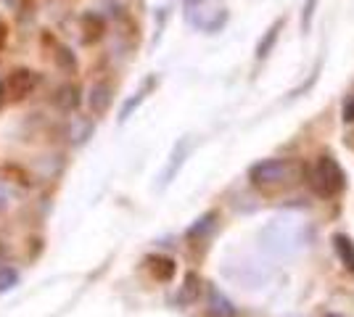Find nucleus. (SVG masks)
<instances>
[{
	"label": "nucleus",
	"mask_w": 354,
	"mask_h": 317,
	"mask_svg": "<svg viewBox=\"0 0 354 317\" xmlns=\"http://www.w3.org/2000/svg\"><path fill=\"white\" fill-rule=\"evenodd\" d=\"M111 104H114V88L109 82H95L88 90V108L95 119L104 117L106 111L111 108Z\"/></svg>",
	"instance_id": "obj_6"
},
{
	"label": "nucleus",
	"mask_w": 354,
	"mask_h": 317,
	"mask_svg": "<svg viewBox=\"0 0 354 317\" xmlns=\"http://www.w3.org/2000/svg\"><path fill=\"white\" fill-rule=\"evenodd\" d=\"M317 3H320V0H307V3H304V8H301V30L304 32H310L315 11H317Z\"/></svg>",
	"instance_id": "obj_18"
},
{
	"label": "nucleus",
	"mask_w": 354,
	"mask_h": 317,
	"mask_svg": "<svg viewBox=\"0 0 354 317\" xmlns=\"http://www.w3.org/2000/svg\"><path fill=\"white\" fill-rule=\"evenodd\" d=\"M148 270L153 272V278H156V280H162V283H169V280L175 278L177 265H175V259H172V257L153 254V257H148Z\"/></svg>",
	"instance_id": "obj_9"
},
{
	"label": "nucleus",
	"mask_w": 354,
	"mask_h": 317,
	"mask_svg": "<svg viewBox=\"0 0 354 317\" xmlns=\"http://www.w3.org/2000/svg\"><path fill=\"white\" fill-rule=\"evenodd\" d=\"M209 312L214 317H236V307H233V302L222 294L217 286H209Z\"/></svg>",
	"instance_id": "obj_11"
},
{
	"label": "nucleus",
	"mask_w": 354,
	"mask_h": 317,
	"mask_svg": "<svg viewBox=\"0 0 354 317\" xmlns=\"http://www.w3.org/2000/svg\"><path fill=\"white\" fill-rule=\"evenodd\" d=\"M296 164L291 159H262L249 166V180L254 185H278V182L294 180Z\"/></svg>",
	"instance_id": "obj_2"
},
{
	"label": "nucleus",
	"mask_w": 354,
	"mask_h": 317,
	"mask_svg": "<svg viewBox=\"0 0 354 317\" xmlns=\"http://www.w3.org/2000/svg\"><path fill=\"white\" fill-rule=\"evenodd\" d=\"M191 156V140L188 137H183V140H177L175 148H172V153H169V162H167V166H164L162 177H159V188H167L169 182L177 177V172L183 169V164H185V159Z\"/></svg>",
	"instance_id": "obj_5"
},
{
	"label": "nucleus",
	"mask_w": 354,
	"mask_h": 317,
	"mask_svg": "<svg viewBox=\"0 0 354 317\" xmlns=\"http://www.w3.org/2000/svg\"><path fill=\"white\" fill-rule=\"evenodd\" d=\"M11 198H14V193H11V188L6 185V180H0V214L11 206Z\"/></svg>",
	"instance_id": "obj_20"
},
{
	"label": "nucleus",
	"mask_w": 354,
	"mask_h": 317,
	"mask_svg": "<svg viewBox=\"0 0 354 317\" xmlns=\"http://www.w3.org/2000/svg\"><path fill=\"white\" fill-rule=\"evenodd\" d=\"M0 6H6V8H11V11H16V8L21 6V0H0Z\"/></svg>",
	"instance_id": "obj_23"
},
{
	"label": "nucleus",
	"mask_w": 354,
	"mask_h": 317,
	"mask_svg": "<svg viewBox=\"0 0 354 317\" xmlns=\"http://www.w3.org/2000/svg\"><path fill=\"white\" fill-rule=\"evenodd\" d=\"M310 185L320 196H339L346 188V175L333 156L323 153V156H317V162L310 169Z\"/></svg>",
	"instance_id": "obj_1"
},
{
	"label": "nucleus",
	"mask_w": 354,
	"mask_h": 317,
	"mask_svg": "<svg viewBox=\"0 0 354 317\" xmlns=\"http://www.w3.org/2000/svg\"><path fill=\"white\" fill-rule=\"evenodd\" d=\"M40 79H43L40 72H35L30 66H16L14 72L8 75V79L3 82L6 85V95L11 101H24V98H30L32 93L37 90Z\"/></svg>",
	"instance_id": "obj_4"
},
{
	"label": "nucleus",
	"mask_w": 354,
	"mask_h": 317,
	"mask_svg": "<svg viewBox=\"0 0 354 317\" xmlns=\"http://www.w3.org/2000/svg\"><path fill=\"white\" fill-rule=\"evenodd\" d=\"M283 27H286V19H275L272 24H270V30L262 35V40L257 43V59L265 61L270 53H272V48H275V43H278V37H281Z\"/></svg>",
	"instance_id": "obj_10"
},
{
	"label": "nucleus",
	"mask_w": 354,
	"mask_h": 317,
	"mask_svg": "<svg viewBox=\"0 0 354 317\" xmlns=\"http://www.w3.org/2000/svg\"><path fill=\"white\" fill-rule=\"evenodd\" d=\"M341 119H344V124H354V93L346 95L341 104Z\"/></svg>",
	"instance_id": "obj_19"
},
{
	"label": "nucleus",
	"mask_w": 354,
	"mask_h": 317,
	"mask_svg": "<svg viewBox=\"0 0 354 317\" xmlns=\"http://www.w3.org/2000/svg\"><path fill=\"white\" fill-rule=\"evenodd\" d=\"M56 66H59L64 75H74L77 72V56L72 53V48L66 46L56 48Z\"/></svg>",
	"instance_id": "obj_15"
},
{
	"label": "nucleus",
	"mask_w": 354,
	"mask_h": 317,
	"mask_svg": "<svg viewBox=\"0 0 354 317\" xmlns=\"http://www.w3.org/2000/svg\"><path fill=\"white\" fill-rule=\"evenodd\" d=\"M19 286V270L11 265H0V294H8Z\"/></svg>",
	"instance_id": "obj_16"
},
{
	"label": "nucleus",
	"mask_w": 354,
	"mask_h": 317,
	"mask_svg": "<svg viewBox=\"0 0 354 317\" xmlns=\"http://www.w3.org/2000/svg\"><path fill=\"white\" fill-rule=\"evenodd\" d=\"M104 30H106V21L101 14H95V11H88V14L82 16V43H98L101 37H104Z\"/></svg>",
	"instance_id": "obj_8"
},
{
	"label": "nucleus",
	"mask_w": 354,
	"mask_h": 317,
	"mask_svg": "<svg viewBox=\"0 0 354 317\" xmlns=\"http://www.w3.org/2000/svg\"><path fill=\"white\" fill-rule=\"evenodd\" d=\"M325 317H341V315H325Z\"/></svg>",
	"instance_id": "obj_24"
},
{
	"label": "nucleus",
	"mask_w": 354,
	"mask_h": 317,
	"mask_svg": "<svg viewBox=\"0 0 354 317\" xmlns=\"http://www.w3.org/2000/svg\"><path fill=\"white\" fill-rule=\"evenodd\" d=\"M148 88H151V85H146V88H143V90H138L133 95V98H130V101H127V104L122 106V111H119V122H127L130 119V117H133V111L135 108H138V106L143 104V98H146V90Z\"/></svg>",
	"instance_id": "obj_17"
},
{
	"label": "nucleus",
	"mask_w": 354,
	"mask_h": 317,
	"mask_svg": "<svg viewBox=\"0 0 354 317\" xmlns=\"http://www.w3.org/2000/svg\"><path fill=\"white\" fill-rule=\"evenodd\" d=\"M259 241H262V246H265L270 254H275V257H288V254H294L296 249H299L294 230H291V227H283L281 222L267 225L265 230L259 233Z\"/></svg>",
	"instance_id": "obj_3"
},
{
	"label": "nucleus",
	"mask_w": 354,
	"mask_h": 317,
	"mask_svg": "<svg viewBox=\"0 0 354 317\" xmlns=\"http://www.w3.org/2000/svg\"><path fill=\"white\" fill-rule=\"evenodd\" d=\"M93 130H95L93 119H85V117H74L72 124H69V137H72L74 146H82V143H88V140H90Z\"/></svg>",
	"instance_id": "obj_13"
},
{
	"label": "nucleus",
	"mask_w": 354,
	"mask_h": 317,
	"mask_svg": "<svg viewBox=\"0 0 354 317\" xmlns=\"http://www.w3.org/2000/svg\"><path fill=\"white\" fill-rule=\"evenodd\" d=\"M196 275H188V278H185V288H183V302H188V299H193V296H196Z\"/></svg>",
	"instance_id": "obj_21"
},
{
	"label": "nucleus",
	"mask_w": 354,
	"mask_h": 317,
	"mask_svg": "<svg viewBox=\"0 0 354 317\" xmlns=\"http://www.w3.org/2000/svg\"><path fill=\"white\" fill-rule=\"evenodd\" d=\"M6 37H8V27H6V21H0V48L6 46Z\"/></svg>",
	"instance_id": "obj_22"
},
{
	"label": "nucleus",
	"mask_w": 354,
	"mask_h": 317,
	"mask_svg": "<svg viewBox=\"0 0 354 317\" xmlns=\"http://www.w3.org/2000/svg\"><path fill=\"white\" fill-rule=\"evenodd\" d=\"M53 104H56V108L64 111V114H72V111H77L80 104H82V90H80L74 82H64V85H59V88L53 90Z\"/></svg>",
	"instance_id": "obj_7"
},
{
	"label": "nucleus",
	"mask_w": 354,
	"mask_h": 317,
	"mask_svg": "<svg viewBox=\"0 0 354 317\" xmlns=\"http://www.w3.org/2000/svg\"><path fill=\"white\" fill-rule=\"evenodd\" d=\"M214 225H217V211H207V214H201L196 222H193L191 227H188V238L191 241H196V238H204L209 230H214Z\"/></svg>",
	"instance_id": "obj_14"
},
{
	"label": "nucleus",
	"mask_w": 354,
	"mask_h": 317,
	"mask_svg": "<svg viewBox=\"0 0 354 317\" xmlns=\"http://www.w3.org/2000/svg\"><path fill=\"white\" fill-rule=\"evenodd\" d=\"M330 241H333V249H336V254H339L341 265L354 272V241L352 238H349L346 233H336Z\"/></svg>",
	"instance_id": "obj_12"
}]
</instances>
